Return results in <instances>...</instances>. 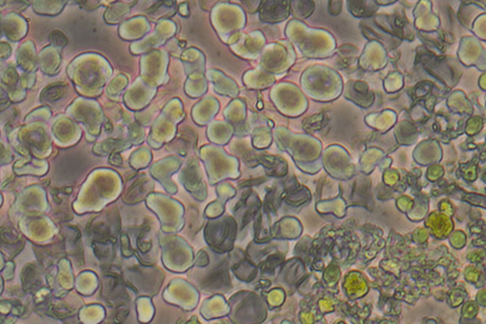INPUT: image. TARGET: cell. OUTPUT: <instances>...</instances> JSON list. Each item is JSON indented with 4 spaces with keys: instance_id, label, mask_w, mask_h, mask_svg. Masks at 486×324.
I'll return each instance as SVG.
<instances>
[{
    "instance_id": "2",
    "label": "cell",
    "mask_w": 486,
    "mask_h": 324,
    "mask_svg": "<svg viewBox=\"0 0 486 324\" xmlns=\"http://www.w3.org/2000/svg\"><path fill=\"white\" fill-rule=\"evenodd\" d=\"M50 41L56 46H64L67 43V38L60 31H53L50 34Z\"/></svg>"
},
{
    "instance_id": "3",
    "label": "cell",
    "mask_w": 486,
    "mask_h": 324,
    "mask_svg": "<svg viewBox=\"0 0 486 324\" xmlns=\"http://www.w3.org/2000/svg\"><path fill=\"white\" fill-rule=\"evenodd\" d=\"M127 314H129V309H120L118 312H117V315H116V318H115V322L116 323H122L123 320H125Z\"/></svg>"
},
{
    "instance_id": "1",
    "label": "cell",
    "mask_w": 486,
    "mask_h": 324,
    "mask_svg": "<svg viewBox=\"0 0 486 324\" xmlns=\"http://www.w3.org/2000/svg\"><path fill=\"white\" fill-rule=\"evenodd\" d=\"M66 92V86L64 85H52L46 88L41 94V99L46 102H53L62 97Z\"/></svg>"
}]
</instances>
